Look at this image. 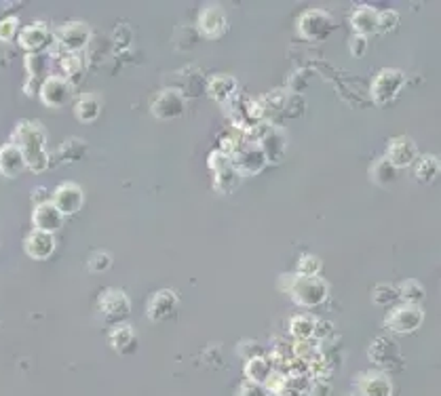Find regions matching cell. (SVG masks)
Segmentation results:
<instances>
[{"label": "cell", "instance_id": "obj_43", "mask_svg": "<svg viewBox=\"0 0 441 396\" xmlns=\"http://www.w3.org/2000/svg\"><path fill=\"white\" fill-rule=\"evenodd\" d=\"M237 352H239L245 360L255 358V356H264V352H262L260 343H257V341H252V340L241 341V343H239V348H237Z\"/></svg>", "mask_w": 441, "mask_h": 396}, {"label": "cell", "instance_id": "obj_15", "mask_svg": "<svg viewBox=\"0 0 441 396\" xmlns=\"http://www.w3.org/2000/svg\"><path fill=\"white\" fill-rule=\"evenodd\" d=\"M53 38L58 41V45L62 47L65 53H78V51H83L89 45L91 30L83 21H68L65 26H62L55 32Z\"/></svg>", "mask_w": 441, "mask_h": 396}, {"label": "cell", "instance_id": "obj_23", "mask_svg": "<svg viewBox=\"0 0 441 396\" xmlns=\"http://www.w3.org/2000/svg\"><path fill=\"white\" fill-rule=\"evenodd\" d=\"M376 21H378V11L370 4H359L353 13H351V26L353 32L359 36H370L376 34Z\"/></svg>", "mask_w": 441, "mask_h": 396}, {"label": "cell", "instance_id": "obj_8", "mask_svg": "<svg viewBox=\"0 0 441 396\" xmlns=\"http://www.w3.org/2000/svg\"><path fill=\"white\" fill-rule=\"evenodd\" d=\"M368 358L380 367L388 371H401L403 369V354L399 343L393 340L390 336H378L374 338L370 348H368Z\"/></svg>", "mask_w": 441, "mask_h": 396}, {"label": "cell", "instance_id": "obj_21", "mask_svg": "<svg viewBox=\"0 0 441 396\" xmlns=\"http://www.w3.org/2000/svg\"><path fill=\"white\" fill-rule=\"evenodd\" d=\"M32 224H34V230L55 234V232L63 226V215L53 207V203L49 200V203H43V205H36V207H34Z\"/></svg>", "mask_w": 441, "mask_h": 396}, {"label": "cell", "instance_id": "obj_35", "mask_svg": "<svg viewBox=\"0 0 441 396\" xmlns=\"http://www.w3.org/2000/svg\"><path fill=\"white\" fill-rule=\"evenodd\" d=\"M372 301L376 306H393L395 301H399L397 295V284L390 283H378L372 289Z\"/></svg>", "mask_w": 441, "mask_h": 396}, {"label": "cell", "instance_id": "obj_34", "mask_svg": "<svg viewBox=\"0 0 441 396\" xmlns=\"http://www.w3.org/2000/svg\"><path fill=\"white\" fill-rule=\"evenodd\" d=\"M370 177H372V181H376L378 186H388V183H393V181L397 179V169L382 156V159H378V161L372 165Z\"/></svg>", "mask_w": 441, "mask_h": 396}, {"label": "cell", "instance_id": "obj_24", "mask_svg": "<svg viewBox=\"0 0 441 396\" xmlns=\"http://www.w3.org/2000/svg\"><path fill=\"white\" fill-rule=\"evenodd\" d=\"M108 341H110L115 352H119V354H133L135 348H137V333H135V329L129 323H119V325H112V331L108 336Z\"/></svg>", "mask_w": 441, "mask_h": 396}, {"label": "cell", "instance_id": "obj_13", "mask_svg": "<svg viewBox=\"0 0 441 396\" xmlns=\"http://www.w3.org/2000/svg\"><path fill=\"white\" fill-rule=\"evenodd\" d=\"M353 386L359 396H393V382L388 373L380 369H368L353 378Z\"/></svg>", "mask_w": 441, "mask_h": 396}, {"label": "cell", "instance_id": "obj_32", "mask_svg": "<svg viewBox=\"0 0 441 396\" xmlns=\"http://www.w3.org/2000/svg\"><path fill=\"white\" fill-rule=\"evenodd\" d=\"M60 68H62V78H65L72 87L80 80L83 76V59L76 53H63L60 57Z\"/></svg>", "mask_w": 441, "mask_h": 396}, {"label": "cell", "instance_id": "obj_38", "mask_svg": "<svg viewBox=\"0 0 441 396\" xmlns=\"http://www.w3.org/2000/svg\"><path fill=\"white\" fill-rule=\"evenodd\" d=\"M399 26V13L393 9L378 11V21H376V34H390Z\"/></svg>", "mask_w": 441, "mask_h": 396}, {"label": "cell", "instance_id": "obj_6", "mask_svg": "<svg viewBox=\"0 0 441 396\" xmlns=\"http://www.w3.org/2000/svg\"><path fill=\"white\" fill-rule=\"evenodd\" d=\"M403 87H405V74L401 70L382 68L376 74V78L372 80L370 95L376 106H388L390 102H395L399 97Z\"/></svg>", "mask_w": 441, "mask_h": 396}, {"label": "cell", "instance_id": "obj_30", "mask_svg": "<svg viewBox=\"0 0 441 396\" xmlns=\"http://www.w3.org/2000/svg\"><path fill=\"white\" fill-rule=\"evenodd\" d=\"M315 321L311 314H296L289 319V333L294 340H313Z\"/></svg>", "mask_w": 441, "mask_h": 396}, {"label": "cell", "instance_id": "obj_36", "mask_svg": "<svg viewBox=\"0 0 441 396\" xmlns=\"http://www.w3.org/2000/svg\"><path fill=\"white\" fill-rule=\"evenodd\" d=\"M321 270H323L321 257H317L313 253L300 255L298 266H296V274H302V277H321Z\"/></svg>", "mask_w": 441, "mask_h": 396}, {"label": "cell", "instance_id": "obj_22", "mask_svg": "<svg viewBox=\"0 0 441 396\" xmlns=\"http://www.w3.org/2000/svg\"><path fill=\"white\" fill-rule=\"evenodd\" d=\"M26 169L28 167H26V159H23L21 150L15 144H4L0 148V175L15 179Z\"/></svg>", "mask_w": 441, "mask_h": 396}, {"label": "cell", "instance_id": "obj_7", "mask_svg": "<svg viewBox=\"0 0 441 396\" xmlns=\"http://www.w3.org/2000/svg\"><path fill=\"white\" fill-rule=\"evenodd\" d=\"M97 310L102 314V319L110 325H119V323H125L131 314V301L127 297L125 291L121 289H104L100 293V299H97Z\"/></svg>", "mask_w": 441, "mask_h": 396}, {"label": "cell", "instance_id": "obj_17", "mask_svg": "<svg viewBox=\"0 0 441 396\" xmlns=\"http://www.w3.org/2000/svg\"><path fill=\"white\" fill-rule=\"evenodd\" d=\"M51 41H53V34L49 32V28H47L45 23L26 26V28L19 30V34H17V43H19V47H21L28 55L45 53V49L51 45Z\"/></svg>", "mask_w": 441, "mask_h": 396}, {"label": "cell", "instance_id": "obj_33", "mask_svg": "<svg viewBox=\"0 0 441 396\" xmlns=\"http://www.w3.org/2000/svg\"><path fill=\"white\" fill-rule=\"evenodd\" d=\"M87 154V144L78 137H70L65 139L60 150H58V159L62 163H72V161H80Z\"/></svg>", "mask_w": 441, "mask_h": 396}, {"label": "cell", "instance_id": "obj_20", "mask_svg": "<svg viewBox=\"0 0 441 396\" xmlns=\"http://www.w3.org/2000/svg\"><path fill=\"white\" fill-rule=\"evenodd\" d=\"M23 249L28 253V257L32 259H49L55 251V236L49 232H41V230H32L26 240H23Z\"/></svg>", "mask_w": 441, "mask_h": 396}, {"label": "cell", "instance_id": "obj_45", "mask_svg": "<svg viewBox=\"0 0 441 396\" xmlns=\"http://www.w3.org/2000/svg\"><path fill=\"white\" fill-rule=\"evenodd\" d=\"M237 396H268L266 395V390H264V386H260V384H253V382H243L241 384V388L237 390Z\"/></svg>", "mask_w": 441, "mask_h": 396}, {"label": "cell", "instance_id": "obj_19", "mask_svg": "<svg viewBox=\"0 0 441 396\" xmlns=\"http://www.w3.org/2000/svg\"><path fill=\"white\" fill-rule=\"evenodd\" d=\"M207 95L220 104V106H226L239 91V82L235 76L230 74H213L209 80H207V87H205Z\"/></svg>", "mask_w": 441, "mask_h": 396}, {"label": "cell", "instance_id": "obj_47", "mask_svg": "<svg viewBox=\"0 0 441 396\" xmlns=\"http://www.w3.org/2000/svg\"><path fill=\"white\" fill-rule=\"evenodd\" d=\"M32 200H34V207H36V205L49 203V200H51V194L47 192V188H34V190H32Z\"/></svg>", "mask_w": 441, "mask_h": 396}, {"label": "cell", "instance_id": "obj_39", "mask_svg": "<svg viewBox=\"0 0 441 396\" xmlns=\"http://www.w3.org/2000/svg\"><path fill=\"white\" fill-rule=\"evenodd\" d=\"M307 108V100L302 93H287L285 102H283V114L289 118H298Z\"/></svg>", "mask_w": 441, "mask_h": 396}, {"label": "cell", "instance_id": "obj_11", "mask_svg": "<svg viewBox=\"0 0 441 396\" xmlns=\"http://www.w3.org/2000/svg\"><path fill=\"white\" fill-rule=\"evenodd\" d=\"M196 30L207 41H218L228 30V17L220 4H207L196 17Z\"/></svg>", "mask_w": 441, "mask_h": 396}, {"label": "cell", "instance_id": "obj_9", "mask_svg": "<svg viewBox=\"0 0 441 396\" xmlns=\"http://www.w3.org/2000/svg\"><path fill=\"white\" fill-rule=\"evenodd\" d=\"M298 32L309 43H321L334 32V17L321 9L304 11L298 17Z\"/></svg>", "mask_w": 441, "mask_h": 396}, {"label": "cell", "instance_id": "obj_28", "mask_svg": "<svg viewBox=\"0 0 441 396\" xmlns=\"http://www.w3.org/2000/svg\"><path fill=\"white\" fill-rule=\"evenodd\" d=\"M321 356H323V350L317 340H296L292 343V358H296V360L311 365V363L319 360Z\"/></svg>", "mask_w": 441, "mask_h": 396}, {"label": "cell", "instance_id": "obj_5", "mask_svg": "<svg viewBox=\"0 0 441 396\" xmlns=\"http://www.w3.org/2000/svg\"><path fill=\"white\" fill-rule=\"evenodd\" d=\"M230 161L241 175H257L268 165L257 141H253L248 131H243V135L237 137V148L230 154Z\"/></svg>", "mask_w": 441, "mask_h": 396}, {"label": "cell", "instance_id": "obj_26", "mask_svg": "<svg viewBox=\"0 0 441 396\" xmlns=\"http://www.w3.org/2000/svg\"><path fill=\"white\" fill-rule=\"evenodd\" d=\"M414 177L418 183H433L440 177V159L435 154H423L414 161Z\"/></svg>", "mask_w": 441, "mask_h": 396}, {"label": "cell", "instance_id": "obj_44", "mask_svg": "<svg viewBox=\"0 0 441 396\" xmlns=\"http://www.w3.org/2000/svg\"><path fill=\"white\" fill-rule=\"evenodd\" d=\"M336 333V329H334V325L329 323V321H315V331H313V340H317L319 343L321 341H325L329 336H334Z\"/></svg>", "mask_w": 441, "mask_h": 396}, {"label": "cell", "instance_id": "obj_37", "mask_svg": "<svg viewBox=\"0 0 441 396\" xmlns=\"http://www.w3.org/2000/svg\"><path fill=\"white\" fill-rule=\"evenodd\" d=\"M266 395L272 396H281L285 390H287V375L285 371H279V369H272L270 375L266 378V382L262 384Z\"/></svg>", "mask_w": 441, "mask_h": 396}, {"label": "cell", "instance_id": "obj_25", "mask_svg": "<svg viewBox=\"0 0 441 396\" xmlns=\"http://www.w3.org/2000/svg\"><path fill=\"white\" fill-rule=\"evenodd\" d=\"M102 114V100L95 95V93H85L78 97V102L74 104V116L83 122V124H89V122H95Z\"/></svg>", "mask_w": 441, "mask_h": 396}, {"label": "cell", "instance_id": "obj_29", "mask_svg": "<svg viewBox=\"0 0 441 396\" xmlns=\"http://www.w3.org/2000/svg\"><path fill=\"white\" fill-rule=\"evenodd\" d=\"M397 295H399V301H403V304L420 306V301H425V297H427V289L423 287V283H418L414 279H405L397 284Z\"/></svg>", "mask_w": 441, "mask_h": 396}, {"label": "cell", "instance_id": "obj_18", "mask_svg": "<svg viewBox=\"0 0 441 396\" xmlns=\"http://www.w3.org/2000/svg\"><path fill=\"white\" fill-rule=\"evenodd\" d=\"M178 304H180V299H178V293H176V291H171V289H161V291L152 293V297L148 299L146 314H148L150 321L161 323V321H165V319H169V316L176 314Z\"/></svg>", "mask_w": 441, "mask_h": 396}, {"label": "cell", "instance_id": "obj_10", "mask_svg": "<svg viewBox=\"0 0 441 396\" xmlns=\"http://www.w3.org/2000/svg\"><path fill=\"white\" fill-rule=\"evenodd\" d=\"M72 91H74V87L65 78L58 76V74H51L41 82L38 97L47 108L60 110V108H65L72 102Z\"/></svg>", "mask_w": 441, "mask_h": 396}, {"label": "cell", "instance_id": "obj_3", "mask_svg": "<svg viewBox=\"0 0 441 396\" xmlns=\"http://www.w3.org/2000/svg\"><path fill=\"white\" fill-rule=\"evenodd\" d=\"M423 323H425V310H423V306L403 304V301L395 304V306L386 312V316H384V321H382L384 329H386L388 333H395V336H410V333H414L416 329H420Z\"/></svg>", "mask_w": 441, "mask_h": 396}, {"label": "cell", "instance_id": "obj_40", "mask_svg": "<svg viewBox=\"0 0 441 396\" xmlns=\"http://www.w3.org/2000/svg\"><path fill=\"white\" fill-rule=\"evenodd\" d=\"M87 266H89L91 272L102 274V272L110 270V266H112V257H110V253H106V251H95V253H91Z\"/></svg>", "mask_w": 441, "mask_h": 396}, {"label": "cell", "instance_id": "obj_31", "mask_svg": "<svg viewBox=\"0 0 441 396\" xmlns=\"http://www.w3.org/2000/svg\"><path fill=\"white\" fill-rule=\"evenodd\" d=\"M26 70H28V76L30 80H45L51 70V59L47 53H34V55L26 57Z\"/></svg>", "mask_w": 441, "mask_h": 396}, {"label": "cell", "instance_id": "obj_27", "mask_svg": "<svg viewBox=\"0 0 441 396\" xmlns=\"http://www.w3.org/2000/svg\"><path fill=\"white\" fill-rule=\"evenodd\" d=\"M272 371V365L266 356H255V358H250L245 360V367H243V375L248 382H253V384H264L266 378L270 375Z\"/></svg>", "mask_w": 441, "mask_h": 396}, {"label": "cell", "instance_id": "obj_42", "mask_svg": "<svg viewBox=\"0 0 441 396\" xmlns=\"http://www.w3.org/2000/svg\"><path fill=\"white\" fill-rule=\"evenodd\" d=\"M349 51H351V55L355 57V59L363 57L366 51H368V38L359 36V34H353L351 41H349Z\"/></svg>", "mask_w": 441, "mask_h": 396}, {"label": "cell", "instance_id": "obj_2", "mask_svg": "<svg viewBox=\"0 0 441 396\" xmlns=\"http://www.w3.org/2000/svg\"><path fill=\"white\" fill-rule=\"evenodd\" d=\"M279 289L292 297L300 308H319L329 297V284L321 277H302V274H281Z\"/></svg>", "mask_w": 441, "mask_h": 396}, {"label": "cell", "instance_id": "obj_14", "mask_svg": "<svg viewBox=\"0 0 441 396\" xmlns=\"http://www.w3.org/2000/svg\"><path fill=\"white\" fill-rule=\"evenodd\" d=\"M51 203L53 207L62 213L63 218H70V215H76L83 205H85V192L78 183L74 181H65L60 183L53 194H51Z\"/></svg>", "mask_w": 441, "mask_h": 396}, {"label": "cell", "instance_id": "obj_12", "mask_svg": "<svg viewBox=\"0 0 441 396\" xmlns=\"http://www.w3.org/2000/svg\"><path fill=\"white\" fill-rule=\"evenodd\" d=\"M152 116L161 120H174L186 112V97L180 89H163L150 102Z\"/></svg>", "mask_w": 441, "mask_h": 396}, {"label": "cell", "instance_id": "obj_48", "mask_svg": "<svg viewBox=\"0 0 441 396\" xmlns=\"http://www.w3.org/2000/svg\"><path fill=\"white\" fill-rule=\"evenodd\" d=\"M351 396H359V395H351Z\"/></svg>", "mask_w": 441, "mask_h": 396}, {"label": "cell", "instance_id": "obj_1", "mask_svg": "<svg viewBox=\"0 0 441 396\" xmlns=\"http://www.w3.org/2000/svg\"><path fill=\"white\" fill-rule=\"evenodd\" d=\"M23 159L26 167L32 173H43L51 167V156L47 152V133L45 127L36 120H19L13 131V141Z\"/></svg>", "mask_w": 441, "mask_h": 396}, {"label": "cell", "instance_id": "obj_4", "mask_svg": "<svg viewBox=\"0 0 441 396\" xmlns=\"http://www.w3.org/2000/svg\"><path fill=\"white\" fill-rule=\"evenodd\" d=\"M207 165L213 173V188L220 194H233L241 188L243 175L235 169L230 156L222 154L220 150H213L207 159Z\"/></svg>", "mask_w": 441, "mask_h": 396}, {"label": "cell", "instance_id": "obj_16", "mask_svg": "<svg viewBox=\"0 0 441 396\" xmlns=\"http://www.w3.org/2000/svg\"><path fill=\"white\" fill-rule=\"evenodd\" d=\"M395 169H408L414 165V161L418 159V146L412 137L408 135H399L393 137L386 146V156H384Z\"/></svg>", "mask_w": 441, "mask_h": 396}, {"label": "cell", "instance_id": "obj_41", "mask_svg": "<svg viewBox=\"0 0 441 396\" xmlns=\"http://www.w3.org/2000/svg\"><path fill=\"white\" fill-rule=\"evenodd\" d=\"M17 34H19V19L17 17L0 19V43H11Z\"/></svg>", "mask_w": 441, "mask_h": 396}, {"label": "cell", "instance_id": "obj_46", "mask_svg": "<svg viewBox=\"0 0 441 396\" xmlns=\"http://www.w3.org/2000/svg\"><path fill=\"white\" fill-rule=\"evenodd\" d=\"M309 396H331V384L329 382H311Z\"/></svg>", "mask_w": 441, "mask_h": 396}]
</instances>
